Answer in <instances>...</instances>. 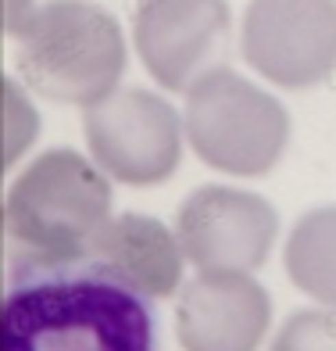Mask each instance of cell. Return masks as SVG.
<instances>
[{
  "instance_id": "obj_1",
  "label": "cell",
  "mask_w": 336,
  "mask_h": 351,
  "mask_svg": "<svg viewBox=\"0 0 336 351\" xmlns=\"http://www.w3.org/2000/svg\"><path fill=\"white\" fill-rule=\"evenodd\" d=\"M0 308V351H157L143 291L93 258L11 265Z\"/></svg>"
},
{
  "instance_id": "obj_2",
  "label": "cell",
  "mask_w": 336,
  "mask_h": 351,
  "mask_svg": "<svg viewBox=\"0 0 336 351\" xmlns=\"http://www.w3.org/2000/svg\"><path fill=\"white\" fill-rule=\"evenodd\" d=\"M111 219V183L101 165L72 147L33 158L8 186L4 230L11 265H57L86 258Z\"/></svg>"
},
{
  "instance_id": "obj_3",
  "label": "cell",
  "mask_w": 336,
  "mask_h": 351,
  "mask_svg": "<svg viewBox=\"0 0 336 351\" xmlns=\"http://www.w3.org/2000/svg\"><path fill=\"white\" fill-rule=\"evenodd\" d=\"M14 40L25 86L75 108L111 97L129 61L118 19L93 0H47Z\"/></svg>"
},
{
  "instance_id": "obj_4",
  "label": "cell",
  "mask_w": 336,
  "mask_h": 351,
  "mask_svg": "<svg viewBox=\"0 0 336 351\" xmlns=\"http://www.w3.org/2000/svg\"><path fill=\"white\" fill-rule=\"evenodd\" d=\"M186 143L207 169L258 180L279 165L290 143V115L268 90L218 65L186 90Z\"/></svg>"
},
{
  "instance_id": "obj_5",
  "label": "cell",
  "mask_w": 336,
  "mask_h": 351,
  "mask_svg": "<svg viewBox=\"0 0 336 351\" xmlns=\"http://www.w3.org/2000/svg\"><path fill=\"white\" fill-rule=\"evenodd\" d=\"M83 133L93 162L125 186H157L172 180L183 162V115L161 93L143 86L115 90L86 108Z\"/></svg>"
},
{
  "instance_id": "obj_6",
  "label": "cell",
  "mask_w": 336,
  "mask_h": 351,
  "mask_svg": "<svg viewBox=\"0 0 336 351\" xmlns=\"http://www.w3.org/2000/svg\"><path fill=\"white\" fill-rule=\"evenodd\" d=\"M244 61L283 90H311L336 72V0H250Z\"/></svg>"
},
{
  "instance_id": "obj_7",
  "label": "cell",
  "mask_w": 336,
  "mask_h": 351,
  "mask_svg": "<svg viewBox=\"0 0 336 351\" xmlns=\"http://www.w3.org/2000/svg\"><path fill=\"white\" fill-rule=\"evenodd\" d=\"M279 233L276 208L250 190L207 183L197 186L175 215V237L197 273H254Z\"/></svg>"
},
{
  "instance_id": "obj_8",
  "label": "cell",
  "mask_w": 336,
  "mask_h": 351,
  "mask_svg": "<svg viewBox=\"0 0 336 351\" xmlns=\"http://www.w3.org/2000/svg\"><path fill=\"white\" fill-rule=\"evenodd\" d=\"M233 36L229 0H140L133 43L147 75L161 90L186 93L222 65Z\"/></svg>"
},
{
  "instance_id": "obj_9",
  "label": "cell",
  "mask_w": 336,
  "mask_h": 351,
  "mask_svg": "<svg viewBox=\"0 0 336 351\" xmlns=\"http://www.w3.org/2000/svg\"><path fill=\"white\" fill-rule=\"evenodd\" d=\"M272 298L247 273H201L179 291L175 337L183 351H258Z\"/></svg>"
},
{
  "instance_id": "obj_10",
  "label": "cell",
  "mask_w": 336,
  "mask_h": 351,
  "mask_svg": "<svg viewBox=\"0 0 336 351\" xmlns=\"http://www.w3.org/2000/svg\"><path fill=\"white\" fill-rule=\"evenodd\" d=\"M86 258L101 262L107 273L161 301L179 291L186 254L179 247V237L165 222L140 212H125L107 219V226L93 237Z\"/></svg>"
},
{
  "instance_id": "obj_11",
  "label": "cell",
  "mask_w": 336,
  "mask_h": 351,
  "mask_svg": "<svg viewBox=\"0 0 336 351\" xmlns=\"http://www.w3.org/2000/svg\"><path fill=\"white\" fill-rule=\"evenodd\" d=\"M283 265L300 294L326 308H336V204L311 208L294 222Z\"/></svg>"
},
{
  "instance_id": "obj_12",
  "label": "cell",
  "mask_w": 336,
  "mask_h": 351,
  "mask_svg": "<svg viewBox=\"0 0 336 351\" xmlns=\"http://www.w3.org/2000/svg\"><path fill=\"white\" fill-rule=\"evenodd\" d=\"M268 351H336V308H297Z\"/></svg>"
}]
</instances>
